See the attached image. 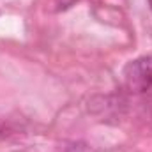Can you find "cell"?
<instances>
[{"mask_svg": "<svg viewBox=\"0 0 152 152\" xmlns=\"http://www.w3.org/2000/svg\"><path fill=\"white\" fill-rule=\"evenodd\" d=\"M151 5H152V0H151Z\"/></svg>", "mask_w": 152, "mask_h": 152, "instance_id": "2", "label": "cell"}, {"mask_svg": "<svg viewBox=\"0 0 152 152\" xmlns=\"http://www.w3.org/2000/svg\"><path fill=\"white\" fill-rule=\"evenodd\" d=\"M124 83L134 94H147L152 92V55L140 57L131 60L124 71Z\"/></svg>", "mask_w": 152, "mask_h": 152, "instance_id": "1", "label": "cell"}]
</instances>
